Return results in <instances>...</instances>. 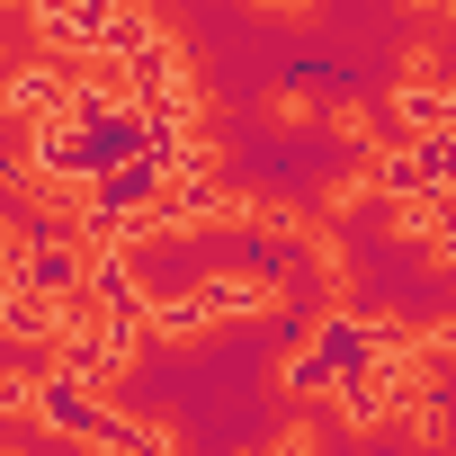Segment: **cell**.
<instances>
[{
    "instance_id": "obj_1",
    "label": "cell",
    "mask_w": 456,
    "mask_h": 456,
    "mask_svg": "<svg viewBox=\"0 0 456 456\" xmlns=\"http://www.w3.org/2000/svg\"><path fill=\"white\" fill-rule=\"evenodd\" d=\"M385 340H394V331L367 322V314H322L314 340H305V358L287 367V385H296V394H340V376H358Z\"/></svg>"
},
{
    "instance_id": "obj_4",
    "label": "cell",
    "mask_w": 456,
    "mask_h": 456,
    "mask_svg": "<svg viewBox=\"0 0 456 456\" xmlns=\"http://www.w3.org/2000/svg\"><path fill=\"white\" fill-rule=\"evenodd\" d=\"M10 403H37V394H28V376H0V411H10Z\"/></svg>"
},
{
    "instance_id": "obj_3",
    "label": "cell",
    "mask_w": 456,
    "mask_h": 456,
    "mask_svg": "<svg viewBox=\"0 0 456 456\" xmlns=\"http://www.w3.org/2000/svg\"><path fill=\"white\" fill-rule=\"evenodd\" d=\"M72 99H81V81H63V72H19V81H10V108H19L28 126H37V117H63Z\"/></svg>"
},
{
    "instance_id": "obj_2",
    "label": "cell",
    "mask_w": 456,
    "mask_h": 456,
    "mask_svg": "<svg viewBox=\"0 0 456 456\" xmlns=\"http://www.w3.org/2000/svg\"><path fill=\"white\" fill-rule=\"evenodd\" d=\"M19 278H28L37 296H81V287H90V260H81L72 233H45V224H37L28 251H19Z\"/></svg>"
},
{
    "instance_id": "obj_5",
    "label": "cell",
    "mask_w": 456,
    "mask_h": 456,
    "mask_svg": "<svg viewBox=\"0 0 456 456\" xmlns=\"http://www.w3.org/2000/svg\"><path fill=\"white\" fill-rule=\"evenodd\" d=\"M438 349H447V358H456V322H438Z\"/></svg>"
}]
</instances>
